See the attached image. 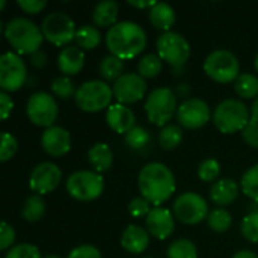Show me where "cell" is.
I'll return each mask as SVG.
<instances>
[{"instance_id":"obj_16","label":"cell","mask_w":258,"mask_h":258,"mask_svg":"<svg viewBox=\"0 0 258 258\" xmlns=\"http://www.w3.org/2000/svg\"><path fill=\"white\" fill-rule=\"evenodd\" d=\"M60 180L62 171L59 166L51 162H42L33 168L29 178V187L35 195H45L53 192L60 184Z\"/></svg>"},{"instance_id":"obj_17","label":"cell","mask_w":258,"mask_h":258,"mask_svg":"<svg viewBox=\"0 0 258 258\" xmlns=\"http://www.w3.org/2000/svg\"><path fill=\"white\" fill-rule=\"evenodd\" d=\"M42 150L51 157H62L71 150V136L70 132L63 127L53 125L42 132L41 136Z\"/></svg>"},{"instance_id":"obj_11","label":"cell","mask_w":258,"mask_h":258,"mask_svg":"<svg viewBox=\"0 0 258 258\" xmlns=\"http://www.w3.org/2000/svg\"><path fill=\"white\" fill-rule=\"evenodd\" d=\"M27 118L36 127H53L57 119L59 109L56 100L47 92H35L29 97L26 104Z\"/></svg>"},{"instance_id":"obj_2","label":"cell","mask_w":258,"mask_h":258,"mask_svg":"<svg viewBox=\"0 0 258 258\" xmlns=\"http://www.w3.org/2000/svg\"><path fill=\"white\" fill-rule=\"evenodd\" d=\"M106 45L110 54L121 60L139 56L147 45L145 30L133 21H119L106 33Z\"/></svg>"},{"instance_id":"obj_47","label":"cell","mask_w":258,"mask_h":258,"mask_svg":"<svg viewBox=\"0 0 258 258\" xmlns=\"http://www.w3.org/2000/svg\"><path fill=\"white\" fill-rule=\"evenodd\" d=\"M30 63H32L35 68H38V70L44 68V67H45V63H47L45 53H42V51L39 50V51H36L35 54H32V56H30Z\"/></svg>"},{"instance_id":"obj_5","label":"cell","mask_w":258,"mask_h":258,"mask_svg":"<svg viewBox=\"0 0 258 258\" xmlns=\"http://www.w3.org/2000/svg\"><path fill=\"white\" fill-rule=\"evenodd\" d=\"M113 91L104 80H89L82 83L76 91V104L80 110L88 113L101 112L112 104Z\"/></svg>"},{"instance_id":"obj_12","label":"cell","mask_w":258,"mask_h":258,"mask_svg":"<svg viewBox=\"0 0 258 258\" xmlns=\"http://www.w3.org/2000/svg\"><path fill=\"white\" fill-rule=\"evenodd\" d=\"M172 210L175 218L186 225H197L209 216V206L206 200L195 192L181 194L174 201Z\"/></svg>"},{"instance_id":"obj_45","label":"cell","mask_w":258,"mask_h":258,"mask_svg":"<svg viewBox=\"0 0 258 258\" xmlns=\"http://www.w3.org/2000/svg\"><path fill=\"white\" fill-rule=\"evenodd\" d=\"M17 5L24 12L35 15V14H39L47 6V2H44V0H18Z\"/></svg>"},{"instance_id":"obj_25","label":"cell","mask_w":258,"mask_h":258,"mask_svg":"<svg viewBox=\"0 0 258 258\" xmlns=\"http://www.w3.org/2000/svg\"><path fill=\"white\" fill-rule=\"evenodd\" d=\"M119 6L115 0H104L95 5L92 11V21L98 27H113L118 20Z\"/></svg>"},{"instance_id":"obj_20","label":"cell","mask_w":258,"mask_h":258,"mask_svg":"<svg viewBox=\"0 0 258 258\" xmlns=\"http://www.w3.org/2000/svg\"><path fill=\"white\" fill-rule=\"evenodd\" d=\"M83 65H85V53L79 47L68 45L62 48L60 53L57 54V68L67 77L79 74L83 70Z\"/></svg>"},{"instance_id":"obj_31","label":"cell","mask_w":258,"mask_h":258,"mask_svg":"<svg viewBox=\"0 0 258 258\" xmlns=\"http://www.w3.org/2000/svg\"><path fill=\"white\" fill-rule=\"evenodd\" d=\"M233 224V216L225 209H215L207 216V225L215 233H225Z\"/></svg>"},{"instance_id":"obj_23","label":"cell","mask_w":258,"mask_h":258,"mask_svg":"<svg viewBox=\"0 0 258 258\" xmlns=\"http://www.w3.org/2000/svg\"><path fill=\"white\" fill-rule=\"evenodd\" d=\"M88 162L97 174L107 172L113 165V153L107 144L97 142L88 151Z\"/></svg>"},{"instance_id":"obj_27","label":"cell","mask_w":258,"mask_h":258,"mask_svg":"<svg viewBox=\"0 0 258 258\" xmlns=\"http://www.w3.org/2000/svg\"><path fill=\"white\" fill-rule=\"evenodd\" d=\"M74 41L77 42V47L82 50H94L101 42V33L95 26L83 24L82 27L77 29Z\"/></svg>"},{"instance_id":"obj_4","label":"cell","mask_w":258,"mask_h":258,"mask_svg":"<svg viewBox=\"0 0 258 258\" xmlns=\"http://www.w3.org/2000/svg\"><path fill=\"white\" fill-rule=\"evenodd\" d=\"M251 121V112L242 100L228 98L221 101L213 112V124L224 135L243 132Z\"/></svg>"},{"instance_id":"obj_26","label":"cell","mask_w":258,"mask_h":258,"mask_svg":"<svg viewBox=\"0 0 258 258\" xmlns=\"http://www.w3.org/2000/svg\"><path fill=\"white\" fill-rule=\"evenodd\" d=\"M98 71H100V76L104 79V82H116L124 73V62L113 56V54H107L101 59L100 62V67H98Z\"/></svg>"},{"instance_id":"obj_41","label":"cell","mask_w":258,"mask_h":258,"mask_svg":"<svg viewBox=\"0 0 258 258\" xmlns=\"http://www.w3.org/2000/svg\"><path fill=\"white\" fill-rule=\"evenodd\" d=\"M151 204L145 200V198H142V197H138V198H133L132 201H130V204H128V213L133 216V218H136V219H139V218H147L148 216V213L151 212V207H150Z\"/></svg>"},{"instance_id":"obj_19","label":"cell","mask_w":258,"mask_h":258,"mask_svg":"<svg viewBox=\"0 0 258 258\" xmlns=\"http://www.w3.org/2000/svg\"><path fill=\"white\" fill-rule=\"evenodd\" d=\"M106 121H107V125L115 132V133H119V135H127L135 125V113L133 110L128 107V106H124V104H112L107 112H106Z\"/></svg>"},{"instance_id":"obj_53","label":"cell","mask_w":258,"mask_h":258,"mask_svg":"<svg viewBox=\"0 0 258 258\" xmlns=\"http://www.w3.org/2000/svg\"><path fill=\"white\" fill-rule=\"evenodd\" d=\"M44 258H60V257H57V255H53V254H50V255H45Z\"/></svg>"},{"instance_id":"obj_9","label":"cell","mask_w":258,"mask_h":258,"mask_svg":"<svg viewBox=\"0 0 258 258\" xmlns=\"http://www.w3.org/2000/svg\"><path fill=\"white\" fill-rule=\"evenodd\" d=\"M157 54L174 70H180L190 57V45L187 39L177 32H165L157 39Z\"/></svg>"},{"instance_id":"obj_51","label":"cell","mask_w":258,"mask_h":258,"mask_svg":"<svg viewBox=\"0 0 258 258\" xmlns=\"http://www.w3.org/2000/svg\"><path fill=\"white\" fill-rule=\"evenodd\" d=\"M254 67H255V70H257V73H258V54L255 56V60H254Z\"/></svg>"},{"instance_id":"obj_6","label":"cell","mask_w":258,"mask_h":258,"mask_svg":"<svg viewBox=\"0 0 258 258\" xmlns=\"http://www.w3.org/2000/svg\"><path fill=\"white\" fill-rule=\"evenodd\" d=\"M177 95L169 88H157L145 100L148 121L159 127H166L171 118L177 115Z\"/></svg>"},{"instance_id":"obj_15","label":"cell","mask_w":258,"mask_h":258,"mask_svg":"<svg viewBox=\"0 0 258 258\" xmlns=\"http://www.w3.org/2000/svg\"><path fill=\"white\" fill-rule=\"evenodd\" d=\"M210 107L201 98H187L177 109V121L181 127L189 130H197L204 127L210 121Z\"/></svg>"},{"instance_id":"obj_13","label":"cell","mask_w":258,"mask_h":258,"mask_svg":"<svg viewBox=\"0 0 258 258\" xmlns=\"http://www.w3.org/2000/svg\"><path fill=\"white\" fill-rule=\"evenodd\" d=\"M27 79V70L20 54L8 51L0 59V88L3 92L18 91Z\"/></svg>"},{"instance_id":"obj_21","label":"cell","mask_w":258,"mask_h":258,"mask_svg":"<svg viewBox=\"0 0 258 258\" xmlns=\"http://www.w3.org/2000/svg\"><path fill=\"white\" fill-rule=\"evenodd\" d=\"M150 233L139 225H128L121 236V246L130 254H142L150 245Z\"/></svg>"},{"instance_id":"obj_37","label":"cell","mask_w":258,"mask_h":258,"mask_svg":"<svg viewBox=\"0 0 258 258\" xmlns=\"http://www.w3.org/2000/svg\"><path fill=\"white\" fill-rule=\"evenodd\" d=\"M240 233L248 242L258 243V212L249 213L243 218L240 224Z\"/></svg>"},{"instance_id":"obj_50","label":"cell","mask_w":258,"mask_h":258,"mask_svg":"<svg viewBox=\"0 0 258 258\" xmlns=\"http://www.w3.org/2000/svg\"><path fill=\"white\" fill-rule=\"evenodd\" d=\"M251 121L258 122V97L254 100L252 107H251Z\"/></svg>"},{"instance_id":"obj_46","label":"cell","mask_w":258,"mask_h":258,"mask_svg":"<svg viewBox=\"0 0 258 258\" xmlns=\"http://www.w3.org/2000/svg\"><path fill=\"white\" fill-rule=\"evenodd\" d=\"M12 109H14V103H12L11 97L8 95V92L2 91L0 92V112H2V119L3 121L8 119V116L11 115Z\"/></svg>"},{"instance_id":"obj_52","label":"cell","mask_w":258,"mask_h":258,"mask_svg":"<svg viewBox=\"0 0 258 258\" xmlns=\"http://www.w3.org/2000/svg\"><path fill=\"white\" fill-rule=\"evenodd\" d=\"M0 6H2V9H5V6H6V2H5V0H2V2H0Z\"/></svg>"},{"instance_id":"obj_7","label":"cell","mask_w":258,"mask_h":258,"mask_svg":"<svg viewBox=\"0 0 258 258\" xmlns=\"http://www.w3.org/2000/svg\"><path fill=\"white\" fill-rule=\"evenodd\" d=\"M204 73L218 83L236 82L240 76L239 59L228 50H215L204 60Z\"/></svg>"},{"instance_id":"obj_48","label":"cell","mask_w":258,"mask_h":258,"mask_svg":"<svg viewBox=\"0 0 258 258\" xmlns=\"http://www.w3.org/2000/svg\"><path fill=\"white\" fill-rule=\"evenodd\" d=\"M130 6H133V8H139V9H151L153 6H156V3L157 2H153V0H150V2H145V0H142V2H138V0H128L127 2Z\"/></svg>"},{"instance_id":"obj_30","label":"cell","mask_w":258,"mask_h":258,"mask_svg":"<svg viewBox=\"0 0 258 258\" xmlns=\"http://www.w3.org/2000/svg\"><path fill=\"white\" fill-rule=\"evenodd\" d=\"M234 89L239 97L245 100H255L258 97V77L249 73H243L234 82Z\"/></svg>"},{"instance_id":"obj_33","label":"cell","mask_w":258,"mask_h":258,"mask_svg":"<svg viewBox=\"0 0 258 258\" xmlns=\"http://www.w3.org/2000/svg\"><path fill=\"white\" fill-rule=\"evenodd\" d=\"M166 255L168 258H197L198 249L189 239H178L169 245Z\"/></svg>"},{"instance_id":"obj_34","label":"cell","mask_w":258,"mask_h":258,"mask_svg":"<svg viewBox=\"0 0 258 258\" xmlns=\"http://www.w3.org/2000/svg\"><path fill=\"white\" fill-rule=\"evenodd\" d=\"M242 192L251 198L254 203H258V165L249 168L242 177Z\"/></svg>"},{"instance_id":"obj_8","label":"cell","mask_w":258,"mask_h":258,"mask_svg":"<svg viewBox=\"0 0 258 258\" xmlns=\"http://www.w3.org/2000/svg\"><path fill=\"white\" fill-rule=\"evenodd\" d=\"M104 180L95 171H77L67 180V192L77 201H94L101 197Z\"/></svg>"},{"instance_id":"obj_1","label":"cell","mask_w":258,"mask_h":258,"mask_svg":"<svg viewBox=\"0 0 258 258\" xmlns=\"http://www.w3.org/2000/svg\"><path fill=\"white\" fill-rule=\"evenodd\" d=\"M138 186L142 198L150 204L160 207L175 192V177L166 165L153 162L141 169Z\"/></svg>"},{"instance_id":"obj_18","label":"cell","mask_w":258,"mask_h":258,"mask_svg":"<svg viewBox=\"0 0 258 258\" xmlns=\"http://www.w3.org/2000/svg\"><path fill=\"white\" fill-rule=\"evenodd\" d=\"M145 228L153 237L159 240H165L174 233L175 228L174 216L165 207H154L145 218Z\"/></svg>"},{"instance_id":"obj_29","label":"cell","mask_w":258,"mask_h":258,"mask_svg":"<svg viewBox=\"0 0 258 258\" xmlns=\"http://www.w3.org/2000/svg\"><path fill=\"white\" fill-rule=\"evenodd\" d=\"M163 70V60L159 54L148 53L142 56L138 62V74L144 79H154L157 77Z\"/></svg>"},{"instance_id":"obj_22","label":"cell","mask_w":258,"mask_h":258,"mask_svg":"<svg viewBox=\"0 0 258 258\" xmlns=\"http://www.w3.org/2000/svg\"><path fill=\"white\" fill-rule=\"evenodd\" d=\"M239 184L231 178H222L213 183L210 189V200L216 206H230L239 197Z\"/></svg>"},{"instance_id":"obj_44","label":"cell","mask_w":258,"mask_h":258,"mask_svg":"<svg viewBox=\"0 0 258 258\" xmlns=\"http://www.w3.org/2000/svg\"><path fill=\"white\" fill-rule=\"evenodd\" d=\"M242 138L243 141L252 147V148H258V122L255 121H249L248 125L243 128L242 132Z\"/></svg>"},{"instance_id":"obj_49","label":"cell","mask_w":258,"mask_h":258,"mask_svg":"<svg viewBox=\"0 0 258 258\" xmlns=\"http://www.w3.org/2000/svg\"><path fill=\"white\" fill-rule=\"evenodd\" d=\"M233 258H258V255L255 252H252V251H248V249H242V251H239V252H236Z\"/></svg>"},{"instance_id":"obj_10","label":"cell","mask_w":258,"mask_h":258,"mask_svg":"<svg viewBox=\"0 0 258 258\" xmlns=\"http://www.w3.org/2000/svg\"><path fill=\"white\" fill-rule=\"evenodd\" d=\"M44 39L56 47H68V44L76 39V23L74 20L63 12L48 14L41 24Z\"/></svg>"},{"instance_id":"obj_32","label":"cell","mask_w":258,"mask_h":258,"mask_svg":"<svg viewBox=\"0 0 258 258\" xmlns=\"http://www.w3.org/2000/svg\"><path fill=\"white\" fill-rule=\"evenodd\" d=\"M183 141V133L178 125L168 124L166 127L162 128L159 135V145L163 150H175Z\"/></svg>"},{"instance_id":"obj_39","label":"cell","mask_w":258,"mask_h":258,"mask_svg":"<svg viewBox=\"0 0 258 258\" xmlns=\"http://www.w3.org/2000/svg\"><path fill=\"white\" fill-rule=\"evenodd\" d=\"M5 258H42L39 249L30 243H20L12 246Z\"/></svg>"},{"instance_id":"obj_3","label":"cell","mask_w":258,"mask_h":258,"mask_svg":"<svg viewBox=\"0 0 258 258\" xmlns=\"http://www.w3.org/2000/svg\"><path fill=\"white\" fill-rule=\"evenodd\" d=\"M5 38L17 54H35L39 51L44 35L42 30L27 18H12L5 27Z\"/></svg>"},{"instance_id":"obj_35","label":"cell","mask_w":258,"mask_h":258,"mask_svg":"<svg viewBox=\"0 0 258 258\" xmlns=\"http://www.w3.org/2000/svg\"><path fill=\"white\" fill-rule=\"evenodd\" d=\"M151 141L150 132L145 130L144 127H133L127 135H125V144L132 150H142L145 148Z\"/></svg>"},{"instance_id":"obj_43","label":"cell","mask_w":258,"mask_h":258,"mask_svg":"<svg viewBox=\"0 0 258 258\" xmlns=\"http://www.w3.org/2000/svg\"><path fill=\"white\" fill-rule=\"evenodd\" d=\"M67 258H101V254L92 245H82L74 248Z\"/></svg>"},{"instance_id":"obj_54","label":"cell","mask_w":258,"mask_h":258,"mask_svg":"<svg viewBox=\"0 0 258 258\" xmlns=\"http://www.w3.org/2000/svg\"><path fill=\"white\" fill-rule=\"evenodd\" d=\"M147 258H153V257H147Z\"/></svg>"},{"instance_id":"obj_14","label":"cell","mask_w":258,"mask_h":258,"mask_svg":"<svg viewBox=\"0 0 258 258\" xmlns=\"http://www.w3.org/2000/svg\"><path fill=\"white\" fill-rule=\"evenodd\" d=\"M113 97L119 104H133L141 101L147 92V83L142 76L138 73H125L122 74L112 86Z\"/></svg>"},{"instance_id":"obj_24","label":"cell","mask_w":258,"mask_h":258,"mask_svg":"<svg viewBox=\"0 0 258 258\" xmlns=\"http://www.w3.org/2000/svg\"><path fill=\"white\" fill-rule=\"evenodd\" d=\"M150 15V21L151 24L165 32H171V27L175 24V11L171 5L165 3V2H157L156 6H153L148 12Z\"/></svg>"},{"instance_id":"obj_42","label":"cell","mask_w":258,"mask_h":258,"mask_svg":"<svg viewBox=\"0 0 258 258\" xmlns=\"http://www.w3.org/2000/svg\"><path fill=\"white\" fill-rule=\"evenodd\" d=\"M14 242H15V230L8 222H3L0 228V249L6 251L8 248H12Z\"/></svg>"},{"instance_id":"obj_40","label":"cell","mask_w":258,"mask_h":258,"mask_svg":"<svg viewBox=\"0 0 258 258\" xmlns=\"http://www.w3.org/2000/svg\"><path fill=\"white\" fill-rule=\"evenodd\" d=\"M18 150V142L11 133H3L2 135V147H0V162H8L11 160Z\"/></svg>"},{"instance_id":"obj_28","label":"cell","mask_w":258,"mask_h":258,"mask_svg":"<svg viewBox=\"0 0 258 258\" xmlns=\"http://www.w3.org/2000/svg\"><path fill=\"white\" fill-rule=\"evenodd\" d=\"M45 213V201L41 195H30L21 207V216L27 222H38Z\"/></svg>"},{"instance_id":"obj_36","label":"cell","mask_w":258,"mask_h":258,"mask_svg":"<svg viewBox=\"0 0 258 258\" xmlns=\"http://www.w3.org/2000/svg\"><path fill=\"white\" fill-rule=\"evenodd\" d=\"M51 91L56 97H59L62 100H68L71 97H76L77 89H74V83L70 77L62 76L51 82Z\"/></svg>"},{"instance_id":"obj_38","label":"cell","mask_w":258,"mask_h":258,"mask_svg":"<svg viewBox=\"0 0 258 258\" xmlns=\"http://www.w3.org/2000/svg\"><path fill=\"white\" fill-rule=\"evenodd\" d=\"M221 172V165L216 159H207L204 162H201V165L198 166V177L201 181H215L219 177Z\"/></svg>"}]
</instances>
